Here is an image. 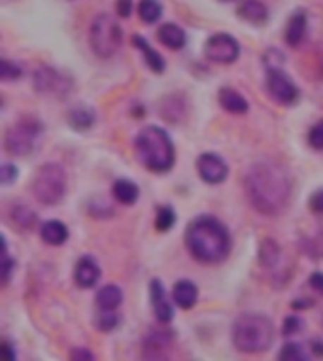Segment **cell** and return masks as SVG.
Instances as JSON below:
<instances>
[{
	"instance_id": "obj_19",
	"label": "cell",
	"mask_w": 323,
	"mask_h": 361,
	"mask_svg": "<svg viewBox=\"0 0 323 361\" xmlns=\"http://www.w3.org/2000/svg\"><path fill=\"white\" fill-rule=\"evenodd\" d=\"M219 104L231 114H246L250 108L246 99L231 87H224L219 91Z\"/></svg>"
},
{
	"instance_id": "obj_31",
	"label": "cell",
	"mask_w": 323,
	"mask_h": 361,
	"mask_svg": "<svg viewBox=\"0 0 323 361\" xmlns=\"http://www.w3.org/2000/svg\"><path fill=\"white\" fill-rule=\"evenodd\" d=\"M308 142H310V146L314 149H323V119L322 121H317V123L310 129Z\"/></svg>"
},
{
	"instance_id": "obj_13",
	"label": "cell",
	"mask_w": 323,
	"mask_h": 361,
	"mask_svg": "<svg viewBox=\"0 0 323 361\" xmlns=\"http://www.w3.org/2000/svg\"><path fill=\"white\" fill-rule=\"evenodd\" d=\"M150 297H152V305H153V312L159 318V322L163 324H169L174 318V308H172L169 297H166V291L161 284V280H152L150 282Z\"/></svg>"
},
{
	"instance_id": "obj_35",
	"label": "cell",
	"mask_w": 323,
	"mask_h": 361,
	"mask_svg": "<svg viewBox=\"0 0 323 361\" xmlns=\"http://www.w3.org/2000/svg\"><path fill=\"white\" fill-rule=\"evenodd\" d=\"M13 219L18 221L21 227H29L30 224H35V214H32V210H29V208H23V212H18V210H13Z\"/></svg>"
},
{
	"instance_id": "obj_5",
	"label": "cell",
	"mask_w": 323,
	"mask_h": 361,
	"mask_svg": "<svg viewBox=\"0 0 323 361\" xmlns=\"http://www.w3.org/2000/svg\"><path fill=\"white\" fill-rule=\"evenodd\" d=\"M121 40H123V30L119 27L118 19L108 13H100L93 19L91 29H89V42L99 57L108 59L118 54Z\"/></svg>"
},
{
	"instance_id": "obj_9",
	"label": "cell",
	"mask_w": 323,
	"mask_h": 361,
	"mask_svg": "<svg viewBox=\"0 0 323 361\" xmlns=\"http://www.w3.org/2000/svg\"><path fill=\"white\" fill-rule=\"evenodd\" d=\"M205 55L214 63H221V65H229V63H235L240 55V46L238 42L233 38L231 35H219L210 36L206 40L205 46Z\"/></svg>"
},
{
	"instance_id": "obj_38",
	"label": "cell",
	"mask_w": 323,
	"mask_h": 361,
	"mask_svg": "<svg viewBox=\"0 0 323 361\" xmlns=\"http://www.w3.org/2000/svg\"><path fill=\"white\" fill-rule=\"evenodd\" d=\"M310 208H312V212L323 214V190H317L316 193H312Z\"/></svg>"
},
{
	"instance_id": "obj_22",
	"label": "cell",
	"mask_w": 323,
	"mask_h": 361,
	"mask_svg": "<svg viewBox=\"0 0 323 361\" xmlns=\"http://www.w3.org/2000/svg\"><path fill=\"white\" fill-rule=\"evenodd\" d=\"M114 197L118 199L121 204H135L138 201V195H140V190H138V185L135 182H130L127 178H121L118 180L112 188Z\"/></svg>"
},
{
	"instance_id": "obj_32",
	"label": "cell",
	"mask_w": 323,
	"mask_h": 361,
	"mask_svg": "<svg viewBox=\"0 0 323 361\" xmlns=\"http://www.w3.org/2000/svg\"><path fill=\"white\" fill-rule=\"evenodd\" d=\"M4 240V238H2ZM4 246V254H2V284L6 286L10 282V276H12V271H13V261L10 259V255L6 252V243L2 244Z\"/></svg>"
},
{
	"instance_id": "obj_14",
	"label": "cell",
	"mask_w": 323,
	"mask_h": 361,
	"mask_svg": "<svg viewBox=\"0 0 323 361\" xmlns=\"http://www.w3.org/2000/svg\"><path fill=\"white\" fill-rule=\"evenodd\" d=\"M100 279V269L91 257H82L74 269V280L80 288H93Z\"/></svg>"
},
{
	"instance_id": "obj_42",
	"label": "cell",
	"mask_w": 323,
	"mask_h": 361,
	"mask_svg": "<svg viewBox=\"0 0 323 361\" xmlns=\"http://www.w3.org/2000/svg\"><path fill=\"white\" fill-rule=\"evenodd\" d=\"M310 301H293V308H308Z\"/></svg>"
},
{
	"instance_id": "obj_36",
	"label": "cell",
	"mask_w": 323,
	"mask_h": 361,
	"mask_svg": "<svg viewBox=\"0 0 323 361\" xmlns=\"http://www.w3.org/2000/svg\"><path fill=\"white\" fill-rule=\"evenodd\" d=\"M0 360L2 361H18V355H16V348L10 341H2L0 344Z\"/></svg>"
},
{
	"instance_id": "obj_18",
	"label": "cell",
	"mask_w": 323,
	"mask_h": 361,
	"mask_svg": "<svg viewBox=\"0 0 323 361\" xmlns=\"http://www.w3.org/2000/svg\"><path fill=\"white\" fill-rule=\"evenodd\" d=\"M157 38L163 46L171 49H182L185 46V32L182 30V27H178L174 23L163 25L157 30Z\"/></svg>"
},
{
	"instance_id": "obj_15",
	"label": "cell",
	"mask_w": 323,
	"mask_h": 361,
	"mask_svg": "<svg viewBox=\"0 0 323 361\" xmlns=\"http://www.w3.org/2000/svg\"><path fill=\"white\" fill-rule=\"evenodd\" d=\"M197 297H199V290H197V286H195L191 280H180V282L174 284L172 299H174V302H176L180 308H183V310L193 308L195 302H197Z\"/></svg>"
},
{
	"instance_id": "obj_17",
	"label": "cell",
	"mask_w": 323,
	"mask_h": 361,
	"mask_svg": "<svg viewBox=\"0 0 323 361\" xmlns=\"http://www.w3.org/2000/svg\"><path fill=\"white\" fill-rule=\"evenodd\" d=\"M40 237L47 244H51V246H61L68 238V229H66V225L63 221H59V219H49V221H46L40 227Z\"/></svg>"
},
{
	"instance_id": "obj_30",
	"label": "cell",
	"mask_w": 323,
	"mask_h": 361,
	"mask_svg": "<svg viewBox=\"0 0 323 361\" xmlns=\"http://www.w3.org/2000/svg\"><path fill=\"white\" fill-rule=\"evenodd\" d=\"M21 76V68L16 66L13 63H10L8 59L0 61V78L4 80V82H12V80H19Z\"/></svg>"
},
{
	"instance_id": "obj_6",
	"label": "cell",
	"mask_w": 323,
	"mask_h": 361,
	"mask_svg": "<svg viewBox=\"0 0 323 361\" xmlns=\"http://www.w3.org/2000/svg\"><path fill=\"white\" fill-rule=\"evenodd\" d=\"M66 191V172L65 169L57 163H47L38 169L32 182V193L36 201L53 207L65 197Z\"/></svg>"
},
{
	"instance_id": "obj_2",
	"label": "cell",
	"mask_w": 323,
	"mask_h": 361,
	"mask_svg": "<svg viewBox=\"0 0 323 361\" xmlns=\"http://www.w3.org/2000/svg\"><path fill=\"white\" fill-rule=\"evenodd\" d=\"M185 246L195 259L202 263H219L231 252V235L218 218L200 216L189 224Z\"/></svg>"
},
{
	"instance_id": "obj_10",
	"label": "cell",
	"mask_w": 323,
	"mask_h": 361,
	"mask_svg": "<svg viewBox=\"0 0 323 361\" xmlns=\"http://www.w3.org/2000/svg\"><path fill=\"white\" fill-rule=\"evenodd\" d=\"M72 82L66 76H63L61 72L49 66H42L35 72V87L36 91H40L44 95H66L71 89Z\"/></svg>"
},
{
	"instance_id": "obj_25",
	"label": "cell",
	"mask_w": 323,
	"mask_h": 361,
	"mask_svg": "<svg viewBox=\"0 0 323 361\" xmlns=\"http://www.w3.org/2000/svg\"><path fill=\"white\" fill-rule=\"evenodd\" d=\"M138 16L144 23H155L163 16V6L159 4V0H140Z\"/></svg>"
},
{
	"instance_id": "obj_27",
	"label": "cell",
	"mask_w": 323,
	"mask_h": 361,
	"mask_svg": "<svg viewBox=\"0 0 323 361\" xmlns=\"http://www.w3.org/2000/svg\"><path fill=\"white\" fill-rule=\"evenodd\" d=\"M278 361H310V357H308V354L303 350L300 344L288 343L282 346Z\"/></svg>"
},
{
	"instance_id": "obj_34",
	"label": "cell",
	"mask_w": 323,
	"mask_h": 361,
	"mask_svg": "<svg viewBox=\"0 0 323 361\" xmlns=\"http://www.w3.org/2000/svg\"><path fill=\"white\" fill-rule=\"evenodd\" d=\"M71 361H97V357L91 350L76 346V348L71 350Z\"/></svg>"
},
{
	"instance_id": "obj_12",
	"label": "cell",
	"mask_w": 323,
	"mask_h": 361,
	"mask_svg": "<svg viewBox=\"0 0 323 361\" xmlns=\"http://www.w3.org/2000/svg\"><path fill=\"white\" fill-rule=\"evenodd\" d=\"M197 169H199L200 178L205 180L206 184H221L229 174L227 163L216 154L200 155L199 161H197Z\"/></svg>"
},
{
	"instance_id": "obj_20",
	"label": "cell",
	"mask_w": 323,
	"mask_h": 361,
	"mask_svg": "<svg viewBox=\"0 0 323 361\" xmlns=\"http://www.w3.org/2000/svg\"><path fill=\"white\" fill-rule=\"evenodd\" d=\"M133 44H135L136 49H140L142 54H144V61H146V65L150 66L153 72H159V74H161V72L165 71V59H163L155 49L150 48V44H147L142 36H133Z\"/></svg>"
},
{
	"instance_id": "obj_28",
	"label": "cell",
	"mask_w": 323,
	"mask_h": 361,
	"mask_svg": "<svg viewBox=\"0 0 323 361\" xmlns=\"http://www.w3.org/2000/svg\"><path fill=\"white\" fill-rule=\"evenodd\" d=\"M174 224H176V214H174V210H172L171 207L159 208L157 218H155V227H157V231H171L172 227H174Z\"/></svg>"
},
{
	"instance_id": "obj_41",
	"label": "cell",
	"mask_w": 323,
	"mask_h": 361,
	"mask_svg": "<svg viewBox=\"0 0 323 361\" xmlns=\"http://www.w3.org/2000/svg\"><path fill=\"white\" fill-rule=\"evenodd\" d=\"M312 352H314L317 357H323V343H322V341H312Z\"/></svg>"
},
{
	"instance_id": "obj_21",
	"label": "cell",
	"mask_w": 323,
	"mask_h": 361,
	"mask_svg": "<svg viewBox=\"0 0 323 361\" xmlns=\"http://www.w3.org/2000/svg\"><path fill=\"white\" fill-rule=\"evenodd\" d=\"M123 301V293L118 286L108 284L104 288H100L97 293V305L100 310H116Z\"/></svg>"
},
{
	"instance_id": "obj_8",
	"label": "cell",
	"mask_w": 323,
	"mask_h": 361,
	"mask_svg": "<svg viewBox=\"0 0 323 361\" xmlns=\"http://www.w3.org/2000/svg\"><path fill=\"white\" fill-rule=\"evenodd\" d=\"M267 89L274 101L286 106L293 104L299 99V89L280 66H271L267 71Z\"/></svg>"
},
{
	"instance_id": "obj_40",
	"label": "cell",
	"mask_w": 323,
	"mask_h": 361,
	"mask_svg": "<svg viewBox=\"0 0 323 361\" xmlns=\"http://www.w3.org/2000/svg\"><path fill=\"white\" fill-rule=\"evenodd\" d=\"M310 286L314 288V290L319 293V295H323V273H314L310 276Z\"/></svg>"
},
{
	"instance_id": "obj_37",
	"label": "cell",
	"mask_w": 323,
	"mask_h": 361,
	"mask_svg": "<svg viewBox=\"0 0 323 361\" xmlns=\"http://www.w3.org/2000/svg\"><path fill=\"white\" fill-rule=\"evenodd\" d=\"M0 178H2V184H12L13 180L18 178V169L10 165V163L2 165V169H0Z\"/></svg>"
},
{
	"instance_id": "obj_4",
	"label": "cell",
	"mask_w": 323,
	"mask_h": 361,
	"mask_svg": "<svg viewBox=\"0 0 323 361\" xmlns=\"http://www.w3.org/2000/svg\"><path fill=\"white\" fill-rule=\"evenodd\" d=\"M274 341V324L264 314H242L233 326V343L240 352L259 354L271 348Z\"/></svg>"
},
{
	"instance_id": "obj_39",
	"label": "cell",
	"mask_w": 323,
	"mask_h": 361,
	"mask_svg": "<svg viewBox=\"0 0 323 361\" xmlns=\"http://www.w3.org/2000/svg\"><path fill=\"white\" fill-rule=\"evenodd\" d=\"M118 13L121 18H129L133 12V0H118Z\"/></svg>"
},
{
	"instance_id": "obj_11",
	"label": "cell",
	"mask_w": 323,
	"mask_h": 361,
	"mask_svg": "<svg viewBox=\"0 0 323 361\" xmlns=\"http://www.w3.org/2000/svg\"><path fill=\"white\" fill-rule=\"evenodd\" d=\"M172 348V335L166 331H153L144 343L142 360L144 361H169Z\"/></svg>"
},
{
	"instance_id": "obj_1",
	"label": "cell",
	"mask_w": 323,
	"mask_h": 361,
	"mask_svg": "<svg viewBox=\"0 0 323 361\" xmlns=\"http://www.w3.org/2000/svg\"><path fill=\"white\" fill-rule=\"evenodd\" d=\"M246 193L261 214H280L291 195L288 172L272 163H259L248 172Z\"/></svg>"
},
{
	"instance_id": "obj_23",
	"label": "cell",
	"mask_w": 323,
	"mask_h": 361,
	"mask_svg": "<svg viewBox=\"0 0 323 361\" xmlns=\"http://www.w3.org/2000/svg\"><path fill=\"white\" fill-rule=\"evenodd\" d=\"M306 35V16L305 12H297L289 19L288 29H286V42L289 46H299Z\"/></svg>"
},
{
	"instance_id": "obj_43",
	"label": "cell",
	"mask_w": 323,
	"mask_h": 361,
	"mask_svg": "<svg viewBox=\"0 0 323 361\" xmlns=\"http://www.w3.org/2000/svg\"><path fill=\"white\" fill-rule=\"evenodd\" d=\"M221 2H229V0H221Z\"/></svg>"
},
{
	"instance_id": "obj_33",
	"label": "cell",
	"mask_w": 323,
	"mask_h": 361,
	"mask_svg": "<svg viewBox=\"0 0 323 361\" xmlns=\"http://www.w3.org/2000/svg\"><path fill=\"white\" fill-rule=\"evenodd\" d=\"M300 327H303V322H300V318H297V316H288V318H286V322H284L282 331H284V335L288 337V335H295V333H299Z\"/></svg>"
},
{
	"instance_id": "obj_7",
	"label": "cell",
	"mask_w": 323,
	"mask_h": 361,
	"mask_svg": "<svg viewBox=\"0 0 323 361\" xmlns=\"http://www.w3.org/2000/svg\"><path fill=\"white\" fill-rule=\"evenodd\" d=\"M42 135V123L35 118L19 119L18 123L12 125L4 138V148L10 155H27L36 146V140Z\"/></svg>"
},
{
	"instance_id": "obj_16",
	"label": "cell",
	"mask_w": 323,
	"mask_h": 361,
	"mask_svg": "<svg viewBox=\"0 0 323 361\" xmlns=\"http://www.w3.org/2000/svg\"><path fill=\"white\" fill-rule=\"evenodd\" d=\"M238 16L253 25H263L269 19V10L261 0H242L238 4Z\"/></svg>"
},
{
	"instance_id": "obj_29",
	"label": "cell",
	"mask_w": 323,
	"mask_h": 361,
	"mask_svg": "<svg viewBox=\"0 0 323 361\" xmlns=\"http://www.w3.org/2000/svg\"><path fill=\"white\" fill-rule=\"evenodd\" d=\"M119 324V318L114 314V310H100V314L97 316V326H99L100 331H112L116 329Z\"/></svg>"
},
{
	"instance_id": "obj_26",
	"label": "cell",
	"mask_w": 323,
	"mask_h": 361,
	"mask_svg": "<svg viewBox=\"0 0 323 361\" xmlns=\"http://www.w3.org/2000/svg\"><path fill=\"white\" fill-rule=\"evenodd\" d=\"M68 121L74 129H89L95 123V114L85 106H78L71 110L68 114Z\"/></svg>"
},
{
	"instance_id": "obj_3",
	"label": "cell",
	"mask_w": 323,
	"mask_h": 361,
	"mask_svg": "<svg viewBox=\"0 0 323 361\" xmlns=\"http://www.w3.org/2000/svg\"><path fill=\"white\" fill-rule=\"evenodd\" d=\"M136 154L142 165L152 172H169L174 165L176 154L169 133L155 125H147L136 137Z\"/></svg>"
},
{
	"instance_id": "obj_24",
	"label": "cell",
	"mask_w": 323,
	"mask_h": 361,
	"mask_svg": "<svg viewBox=\"0 0 323 361\" xmlns=\"http://www.w3.org/2000/svg\"><path fill=\"white\" fill-rule=\"evenodd\" d=\"M278 259H280V248H278V244L274 240H271V238H264L261 248H259V261H261V265L271 269V267L276 265Z\"/></svg>"
}]
</instances>
